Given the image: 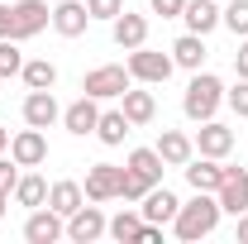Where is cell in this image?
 Masks as SVG:
<instances>
[{"label":"cell","mask_w":248,"mask_h":244,"mask_svg":"<svg viewBox=\"0 0 248 244\" xmlns=\"http://www.w3.org/2000/svg\"><path fill=\"white\" fill-rule=\"evenodd\" d=\"M105 211L100 206H77V211L67 215V240H77V244H91V240H100L105 235Z\"/></svg>","instance_id":"10"},{"label":"cell","mask_w":248,"mask_h":244,"mask_svg":"<svg viewBox=\"0 0 248 244\" xmlns=\"http://www.w3.org/2000/svg\"><path fill=\"white\" fill-rule=\"evenodd\" d=\"M148 192H153V187L143 182L139 173H129V168H124V177H120V196H124V201H143Z\"/></svg>","instance_id":"30"},{"label":"cell","mask_w":248,"mask_h":244,"mask_svg":"<svg viewBox=\"0 0 248 244\" xmlns=\"http://www.w3.org/2000/svg\"><path fill=\"white\" fill-rule=\"evenodd\" d=\"M48 24H53V10H48L43 0H15V5H10V38H15V43L43 34Z\"/></svg>","instance_id":"4"},{"label":"cell","mask_w":248,"mask_h":244,"mask_svg":"<svg viewBox=\"0 0 248 244\" xmlns=\"http://www.w3.org/2000/svg\"><path fill=\"white\" fill-rule=\"evenodd\" d=\"M110 34H115V43H120L124 53H129V48H143V43H148V15H129V10H124V15L110 19Z\"/></svg>","instance_id":"16"},{"label":"cell","mask_w":248,"mask_h":244,"mask_svg":"<svg viewBox=\"0 0 248 244\" xmlns=\"http://www.w3.org/2000/svg\"><path fill=\"white\" fill-rule=\"evenodd\" d=\"M182 19H186L191 34H215L219 29V5H215V0H186Z\"/></svg>","instance_id":"19"},{"label":"cell","mask_w":248,"mask_h":244,"mask_svg":"<svg viewBox=\"0 0 248 244\" xmlns=\"http://www.w3.org/2000/svg\"><path fill=\"white\" fill-rule=\"evenodd\" d=\"M15 201H19V206H43V201H48V182H43V177H38V173H29V177H19V182H15Z\"/></svg>","instance_id":"27"},{"label":"cell","mask_w":248,"mask_h":244,"mask_svg":"<svg viewBox=\"0 0 248 244\" xmlns=\"http://www.w3.org/2000/svg\"><path fill=\"white\" fill-rule=\"evenodd\" d=\"M219 101H224V82H219L215 72H196L191 87H186V96H182V110H186V120L201 124V120H215Z\"/></svg>","instance_id":"2"},{"label":"cell","mask_w":248,"mask_h":244,"mask_svg":"<svg viewBox=\"0 0 248 244\" xmlns=\"http://www.w3.org/2000/svg\"><path fill=\"white\" fill-rule=\"evenodd\" d=\"M48 206L67 220V215L77 211V206H86V192H81V182H72V177H62V182L48 187Z\"/></svg>","instance_id":"21"},{"label":"cell","mask_w":248,"mask_h":244,"mask_svg":"<svg viewBox=\"0 0 248 244\" xmlns=\"http://www.w3.org/2000/svg\"><path fill=\"white\" fill-rule=\"evenodd\" d=\"M120 177H124V168H115V163H91V168H86V182H81L86 201H110V196H120Z\"/></svg>","instance_id":"8"},{"label":"cell","mask_w":248,"mask_h":244,"mask_svg":"<svg viewBox=\"0 0 248 244\" xmlns=\"http://www.w3.org/2000/svg\"><path fill=\"white\" fill-rule=\"evenodd\" d=\"M86 10H91V19H115L124 15V0H86Z\"/></svg>","instance_id":"31"},{"label":"cell","mask_w":248,"mask_h":244,"mask_svg":"<svg viewBox=\"0 0 248 244\" xmlns=\"http://www.w3.org/2000/svg\"><path fill=\"white\" fill-rule=\"evenodd\" d=\"M10 158L19 163V168H43L48 163V139H43V129H19L15 139H10Z\"/></svg>","instance_id":"7"},{"label":"cell","mask_w":248,"mask_h":244,"mask_svg":"<svg viewBox=\"0 0 248 244\" xmlns=\"http://www.w3.org/2000/svg\"><path fill=\"white\" fill-rule=\"evenodd\" d=\"M95 120H100V101H95V96H86V91H81V101H72V105L62 110V124H67V134H77V139L95 134Z\"/></svg>","instance_id":"11"},{"label":"cell","mask_w":248,"mask_h":244,"mask_svg":"<svg viewBox=\"0 0 248 244\" xmlns=\"http://www.w3.org/2000/svg\"><path fill=\"white\" fill-rule=\"evenodd\" d=\"M0 38H10V5H0Z\"/></svg>","instance_id":"38"},{"label":"cell","mask_w":248,"mask_h":244,"mask_svg":"<svg viewBox=\"0 0 248 244\" xmlns=\"http://www.w3.org/2000/svg\"><path fill=\"white\" fill-rule=\"evenodd\" d=\"M224 101L234 105V115H244V120H248V77H239V87L224 91Z\"/></svg>","instance_id":"32"},{"label":"cell","mask_w":248,"mask_h":244,"mask_svg":"<svg viewBox=\"0 0 248 244\" xmlns=\"http://www.w3.org/2000/svg\"><path fill=\"white\" fill-rule=\"evenodd\" d=\"M215 196H219V211L244 215L248 211V168H224V182L215 187Z\"/></svg>","instance_id":"9"},{"label":"cell","mask_w":248,"mask_h":244,"mask_svg":"<svg viewBox=\"0 0 248 244\" xmlns=\"http://www.w3.org/2000/svg\"><path fill=\"white\" fill-rule=\"evenodd\" d=\"M157 240H162V225L143 220V230H139V240H134V244H157Z\"/></svg>","instance_id":"35"},{"label":"cell","mask_w":248,"mask_h":244,"mask_svg":"<svg viewBox=\"0 0 248 244\" xmlns=\"http://www.w3.org/2000/svg\"><path fill=\"white\" fill-rule=\"evenodd\" d=\"M67 235V220H62L53 206H33L29 220H24V240L29 244H58Z\"/></svg>","instance_id":"6"},{"label":"cell","mask_w":248,"mask_h":244,"mask_svg":"<svg viewBox=\"0 0 248 244\" xmlns=\"http://www.w3.org/2000/svg\"><path fill=\"white\" fill-rule=\"evenodd\" d=\"M153 149L162 153V163H167V168H186V163H191V153H196V139L182 134V129H162Z\"/></svg>","instance_id":"17"},{"label":"cell","mask_w":248,"mask_h":244,"mask_svg":"<svg viewBox=\"0 0 248 244\" xmlns=\"http://www.w3.org/2000/svg\"><path fill=\"white\" fill-rule=\"evenodd\" d=\"M124 67H129L134 82H143V87H162V82L172 77L177 62H172V53H157V48L143 43V48H129V62H124Z\"/></svg>","instance_id":"3"},{"label":"cell","mask_w":248,"mask_h":244,"mask_svg":"<svg viewBox=\"0 0 248 244\" xmlns=\"http://www.w3.org/2000/svg\"><path fill=\"white\" fill-rule=\"evenodd\" d=\"M196 149L205 153V158H229L234 153V129L219 120H201V129H196Z\"/></svg>","instance_id":"12"},{"label":"cell","mask_w":248,"mask_h":244,"mask_svg":"<svg viewBox=\"0 0 248 244\" xmlns=\"http://www.w3.org/2000/svg\"><path fill=\"white\" fill-rule=\"evenodd\" d=\"M139 230H143V211H129V206L105 225V235H110V240H120V244H134V240H139Z\"/></svg>","instance_id":"26"},{"label":"cell","mask_w":248,"mask_h":244,"mask_svg":"<svg viewBox=\"0 0 248 244\" xmlns=\"http://www.w3.org/2000/svg\"><path fill=\"white\" fill-rule=\"evenodd\" d=\"M172 62L186 67V72H201V62H205V34H191L186 29L177 43H172Z\"/></svg>","instance_id":"20"},{"label":"cell","mask_w":248,"mask_h":244,"mask_svg":"<svg viewBox=\"0 0 248 244\" xmlns=\"http://www.w3.org/2000/svg\"><path fill=\"white\" fill-rule=\"evenodd\" d=\"M10 149V129H5V124H0V153Z\"/></svg>","instance_id":"39"},{"label":"cell","mask_w":248,"mask_h":244,"mask_svg":"<svg viewBox=\"0 0 248 244\" xmlns=\"http://www.w3.org/2000/svg\"><path fill=\"white\" fill-rule=\"evenodd\" d=\"M139 211H143V220H153V225H172V220H177V211H182V201H177L167 187L157 182L153 192L143 196V206H139Z\"/></svg>","instance_id":"18"},{"label":"cell","mask_w":248,"mask_h":244,"mask_svg":"<svg viewBox=\"0 0 248 244\" xmlns=\"http://www.w3.org/2000/svg\"><path fill=\"white\" fill-rule=\"evenodd\" d=\"M234 72H239V77H248V38L239 43V53H234Z\"/></svg>","instance_id":"36"},{"label":"cell","mask_w":248,"mask_h":244,"mask_svg":"<svg viewBox=\"0 0 248 244\" xmlns=\"http://www.w3.org/2000/svg\"><path fill=\"white\" fill-rule=\"evenodd\" d=\"M182 173H186V182H191V192H215L224 182V158H205V153L196 158L191 153V163H186Z\"/></svg>","instance_id":"14"},{"label":"cell","mask_w":248,"mask_h":244,"mask_svg":"<svg viewBox=\"0 0 248 244\" xmlns=\"http://www.w3.org/2000/svg\"><path fill=\"white\" fill-rule=\"evenodd\" d=\"M129 129H134V124H129L124 110H100V120H95V139L115 149V144H124V134H129Z\"/></svg>","instance_id":"25"},{"label":"cell","mask_w":248,"mask_h":244,"mask_svg":"<svg viewBox=\"0 0 248 244\" xmlns=\"http://www.w3.org/2000/svg\"><path fill=\"white\" fill-rule=\"evenodd\" d=\"M153 5V15H162V19H182V10H186V0H148Z\"/></svg>","instance_id":"34"},{"label":"cell","mask_w":248,"mask_h":244,"mask_svg":"<svg viewBox=\"0 0 248 244\" xmlns=\"http://www.w3.org/2000/svg\"><path fill=\"white\" fill-rule=\"evenodd\" d=\"M19 77H24L29 91H53V87H58V67H53L48 58H29L24 67H19Z\"/></svg>","instance_id":"24"},{"label":"cell","mask_w":248,"mask_h":244,"mask_svg":"<svg viewBox=\"0 0 248 244\" xmlns=\"http://www.w3.org/2000/svg\"><path fill=\"white\" fill-rule=\"evenodd\" d=\"M62 120V105L53 91H29L24 96V124H33V129H48V124Z\"/></svg>","instance_id":"15"},{"label":"cell","mask_w":248,"mask_h":244,"mask_svg":"<svg viewBox=\"0 0 248 244\" xmlns=\"http://www.w3.org/2000/svg\"><path fill=\"white\" fill-rule=\"evenodd\" d=\"M19 67H24V53H19V43H15V38H0V82H5V77H15Z\"/></svg>","instance_id":"29"},{"label":"cell","mask_w":248,"mask_h":244,"mask_svg":"<svg viewBox=\"0 0 248 244\" xmlns=\"http://www.w3.org/2000/svg\"><path fill=\"white\" fill-rule=\"evenodd\" d=\"M219 215H224V211H219V196H215V192H196L191 201H182L172 230H177V240L196 244V240H205V235H215Z\"/></svg>","instance_id":"1"},{"label":"cell","mask_w":248,"mask_h":244,"mask_svg":"<svg viewBox=\"0 0 248 244\" xmlns=\"http://www.w3.org/2000/svg\"><path fill=\"white\" fill-rule=\"evenodd\" d=\"M124 168H129V173H139L148 187H157V182H162V168H167V163H162V153H157V149H134Z\"/></svg>","instance_id":"23"},{"label":"cell","mask_w":248,"mask_h":244,"mask_svg":"<svg viewBox=\"0 0 248 244\" xmlns=\"http://www.w3.org/2000/svg\"><path fill=\"white\" fill-rule=\"evenodd\" d=\"M120 110L129 115V124H148L157 115V101H153V91H139V87H129V91L120 96Z\"/></svg>","instance_id":"22"},{"label":"cell","mask_w":248,"mask_h":244,"mask_svg":"<svg viewBox=\"0 0 248 244\" xmlns=\"http://www.w3.org/2000/svg\"><path fill=\"white\" fill-rule=\"evenodd\" d=\"M5 206H10V192H0V215H5Z\"/></svg>","instance_id":"40"},{"label":"cell","mask_w":248,"mask_h":244,"mask_svg":"<svg viewBox=\"0 0 248 244\" xmlns=\"http://www.w3.org/2000/svg\"><path fill=\"white\" fill-rule=\"evenodd\" d=\"M15 182H19V163L0 153V192H15Z\"/></svg>","instance_id":"33"},{"label":"cell","mask_w":248,"mask_h":244,"mask_svg":"<svg viewBox=\"0 0 248 244\" xmlns=\"http://www.w3.org/2000/svg\"><path fill=\"white\" fill-rule=\"evenodd\" d=\"M86 24H91L86 0H62V5H53V29H58L62 38H81Z\"/></svg>","instance_id":"13"},{"label":"cell","mask_w":248,"mask_h":244,"mask_svg":"<svg viewBox=\"0 0 248 244\" xmlns=\"http://www.w3.org/2000/svg\"><path fill=\"white\" fill-rule=\"evenodd\" d=\"M219 24L229 34H239V38H248V0H229V5L219 10Z\"/></svg>","instance_id":"28"},{"label":"cell","mask_w":248,"mask_h":244,"mask_svg":"<svg viewBox=\"0 0 248 244\" xmlns=\"http://www.w3.org/2000/svg\"><path fill=\"white\" fill-rule=\"evenodd\" d=\"M234 240H239V244H248V211L239 215V230H234Z\"/></svg>","instance_id":"37"},{"label":"cell","mask_w":248,"mask_h":244,"mask_svg":"<svg viewBox=\"0 0 248 244\" xmlns=\"http://www.w3.org/2000/svg\"><path fill=\"white\" fill-rule=\"evenodd\" d=\"M134 87V77H129V67H91L86 77H81V91L86 96H95V101H110V96H124Z\"/></svg>","instance_id":"5"}]
</instances>
